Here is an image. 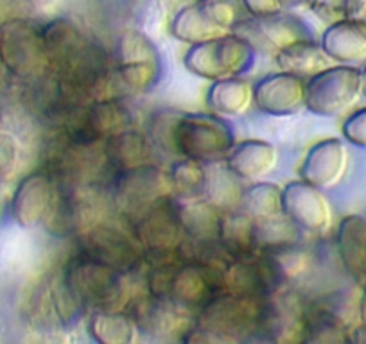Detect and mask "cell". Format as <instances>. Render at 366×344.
<instances>
[{
  "label": "cell",
  "instance_id": "6da1fadb",
  "mask_svg": "<svg viewBox=\"0 0 366 344\" xmlns=\"http://www.w3.org/2000/svg\"><path fill=\"white\" fill-rule=\"evenodd\" d=\"M264 298L219 290L196 312V326L214 333L221 343L259 340Z\"/></svg>",
  "mask_w": 366,
  "mask_h": 344
},
{
  "label": "cell",
  "instance_id": "7a4b0ae2",
  "mask_svg": "<svg viewBox=\"0 0 366 344\" xmlns=\"http://www.w3.org/2000/svg\"><path fill=\"white\" fill-rule=\"evenodd\" d=\"M59 275L86 310L126 308V300H132L126 296L124 273L79 249L66 258Z\"/></svg>",
  "mask_w": 366,
  "mask_h": 344
},
{
  "label": "cell",
  "instance_id": "3957f363",
  "mask_svg": "<svg viewBox=\"0 0 366 344\" xmlns=\"http://www.w3.org/2000/svg\"><path fill=\"white\" fill-rule=\"evenodd\" d=\"M129 226L142 248L147 265L187 260V235L179 223L178 201L172 196L146 210Z\"/></svg>",
  "mask_w": 366,
  "mask_h": 344
},
{
  "label": "cell",
  "instance_id": "277c9868",
  "mask_svg": "<svg viewBox=\"0 0 366 344\" xmlns=\"http://www.w3.org/2000/svg\"><path fill=\"white\" fill-rule=\"evenodd\" d=\"M246 16L241 0H191L172 16L169 33L178 41L196 45L234 33Z\"/></svg>",
  "mask_w": 366,
  "mask_h": 344
},
{
  "label": "cell",
  "instance_id": "5b68a950",
  "mask_svg": "<svg viewBox=\"0 0 366 344\" xmlns=\"http://www.w3.org/2000/svg\"><path fill=\"white\" fill-rule=\"evenodd\" d=\"M0 63L20 79L40 81L51 74L44 44V24L33 19H9L0 26Z\"/></svg>",
  "mask_w": 366,
  "mask_h": 344
},
{
  "label": "cell",
  "instance_id": "8992f818",
  "mask_svg": "<svg viewBox=\"0 0 366 344\" xmlns=\"http://www.w3.org/2000/svg\"><path fill=\"white\" fill-rule=\"evenodd\" d=\"M235 146L227 118L217 113H183L174 128V154L205 165L224 161Z\"/></svg>",
  "mask_w": 366,
  "mask_h": 344
},
{
  "label": "cell",
  "instance_id": "52a82bcc",
  "mask_svg": "<svg viewBox=\"0 0 366 344\" xmlns=\"http://www.w3.org/2000/svg\"><path fill=\"white\" fill-rule=\"evenodd\" d=\"M257 49L239 33L224 34L216 40L191 45L183 65L202 79L217 81L242 76L255 65Z\"/></svg>",
  "mask_w": 366,
  "mask_h": 344
},
{
  "label": "cell",
  "instance_id": "ba28073f",
  "mask_svg": "<svg viewBox=\"0 0 366 344\" xmlns=\"http://www.w3.org/2000/svg\"><path fill=\"white\" fill-rule=\"evenodd\" d=\"M171 196L167 171H162L151 161L112 176V205L129 224L158 201Z\"/></svg>",
  "mask_w": 366,
  "mask_h": 344
},
{
  "label": "cell",
  "instance_id": "9c48e42d",
  "mask_svg": "<svg viewBox=\"0 0 366 344\" xmlns=\"http://www.w3.org/2000/svg\"><path fill=\"white\" fill-rule=\"evenodd\" d=\"M361 97V70L352 65L327 66L305 81V108L318 117H337Z\"/></svg>",
  "mask_w": 366,
  "mask_h": 344
},
{
  "label": "cell",
  "instance_id": "30bf717a",
  "mask_svg": "<svg viewBox=\"0 0 366 344\" xmlns=\"http://www.w3.org/2000/svg\"><path fill=\"white\" fill-rule=\"evenodd\" d=\"M77 249L97 260L107 262L117 271L129 275L144 262V253L132 230L104 219L77 235Z\"/></svg>",
  "mask_w": 366,
  "mask_h": 344
},
{
  "label": "cell",
  "instance_id": "8fae6325",
  "mask_svg": "<svg viewBox=\"0 0 366 344\" xmlns=\"http://www.w3.org/2000/svg\"><path fill=\"white\" fill-rule=\"evenodd\" d=\"M128 305V312L139 325L140 332H146L158 339L176 337L182 340V337L196 323L194 310L183 307L171 298L153 296L147 290L142 296H132Z\"/></svg>",
  "mask_w": 366,
  "mask_h": 344
},
{
  "label": "cell",
  "instance_id": "7c38bea8",
  "mask_svg": "<svg viewBox=\"0 0 366 344\" xmlns=\"http://www.w3.org/2000/svg\"><path fill=\"white\" fill-rule=\"evenodd\" d=\"M309 303L293 285H282L264 298L259 340H302Z\"/></svg>",
  "mask_w": 366,
  "mask_h": 344
},
{
  "label": "cell",
  "instance_id": "4fadbf2b",
  "mask_svg": "<svg viewBox=\"0 0 366 344\" xmlns=\"http://www.w3.org/2000/svg\"><path fill=\"white\" fill-rule=\"evenodd\" d=\"M234 33L244 36L249 44L266 54H277L282 49L304 40H315L311 27L304 19L293 13L280 11L277 15L252 19L246 16Z\"/></svg>",
  "mask_w": 366,
  "mask_h": 344
},
{
  "label": "cell",
  "instance_id": "5bb4252c",
  "mask_svg": "<svg viewBox=\"0 0 366 344\" xmlns=\"http://www.w3.org/2000/svg\"><path fill=\"white\" fill-rule=\"evenodd\" d=\"M58 198V181L47 168L29 172L20 180L11 199V216L24 230L44 226Z\"/></svg>",
  "mask_w": 366,
  "mask_h": 344
},
{
  "label": "cell",
  "instance_id": "9a60e30c",
  "mask_svg": "<svg viewBox=\"0 0 366 344\" xmlns=\"http://www.w3.org/2000/svg\"><path fill=\"white\" fill-rule=\"evenodd\" d=\"M284 216L305 233H325L332 226V206L322 188L297 180L282 188Z\"/></svg>",
  "mask_w": 366,
  "mask_h": 344
},
{
  "label": "cell",
  "instance_id": "2e32d148",
  "mask_svg": "<svg viewBox=\"0 0 366 344\" xmlns=\"http://www.w3.org/2000/svg\"><path fill=\"white\" fill-rule=\"evenodd\" d=\"M253 104L271 117H290L305 106V79L290 72L267 74L253 84Z\"/></svg>",
  "mask_w": 366,
  "mask_h": 344
},
{
  "label": "cell",
  "instance_id": "e0dca14e",
  "mask_svg": "<svg viewBox=\"0 0 366 344\" xmlns=\"http://www.w3.org/2000/svg\"><path fill=\"white\" fill-rule=\"evenodd\" d=\"M350 163L347 146L340 138H325L316 142L305 154L300 165V180L329 191L337 187Z\"/></svg>",
  "mask_w": 366,
  "mask_h": 344
},
{
  "label": "cell",
  "instance_id": "ac0fdd59",
  "mask_svg": "<svg viewBox=\"0 0 366 344\" xmlns=\"http://www.w3.org/2000/svg\"><path fill=\"white\" fill-rule=\"evenodd\" d=\"M282 285L273 265L260 253L248 258H234L224 265L223 290L267 296Z\"/></svg>",
  "mask_w": 366,
  "mask_h": 344
},
{
  "label": "cell",
  "instance_id": "d6986e66",
  "mask_svg": "<svg viewBox=\"0 0 366 344\" xmlns=\"http://www.w3.org/2000/svg\"><path fill=\"white\" fill-rule=\"evenodd\" d=\"M325 54L341 65L366 61V20H341L330 24L320 41Z\"/></svg>",
  "mask_w": 366,
  "mask_h": 344
},
{
  "label": "cell",
  "instance_id": "ffe728a7",
  "mask_svg": "<svg viewBox=\"0 0 366 344\" xmlns=\"http://www.w3.org/2000/svg\"><path fill=\"white\" fill-rule=\"evenodd\" d=\"M337 255L359 287H366V217L352 213L337 226Z\"/></svg>",
  "mask_w": 366,
  "mask_h": 344
},
{
  "label": "cell",
  "instance_id": "44dd1931",
  "mask_svg": "<svg viewBox=\"0 0 366 344\" xmlns=\"http://www.w3.org/2000/svg\"><path fill=\"white\" fill-rule=\"evenodd\" d=\"M224 163L241 180L259 181L277 167L279 149L266 140H244L235 143Z\"/></svg>",
  "mask_w": 366,
  "mask_h": 344
},
{
  "label": "cell",
  "instance_id": "7402d4cb",
  "mask_svg": "<svg viewBox=\"0 0 366 344\" xmlns=\"http://www.w3.org/2000/svg\"><path fill=\"white\" fill-rule=\"evenodd\" d=\"M104 158H107L108 171L112 176L128 168L139 167V165L149 163L153 143L146 133L132 128L117 133L103 143Z\"/></svg>",
  "mask_w": 366,
  "mask_h": 344
},
{
  "label": "cell",
  "instance_id": "603a6c76",
  "mask_svg": "<svg viewBox=\"0 0 366 344\" xmlns=\"http://www.w3.org/2000/svg\"><path fill=\"white\" fill-rule=\"evenodd\" d=\"M257 226L255 219L244 210L235 208L228 212H221L219 221V242L221 249L228 255L230 260L234 258H248L259 253L257 248Z\"/></svg>",
  "mask_w": 366,
  "mask_h": 344
},
{
  "label": "cell",
  "instance_id": "cb8c5ba5",
  "mask_svg": "<svg viewBox=\"0 0 366 344\" xmlns=\"http://www.w3.org/2000/svg\"><path fill=\"white\" fill-rule=\"evenodd\" d=\"M86 332L101 344H129L139 339V325L124 308H96L86 319Z\"/></svg>",
  "mask_w": 366,
  "mask_h": 344
},
{
  "label": "cell",
  "instance_id": "d4e9b609",
  "mask_svg": "<svg viewBox=\"0 0 366 344\" xmlns=\"http://www.w3.org/2000/svg\"><path fill=\"white\" fill-rule=\"evenodd\" d=\"M178 216L189 242L192 244L217 242L221 212L205 198L194 201H178Z\"/></svg>",
  "mask_w": 366,
  "mask_h": 344
},
{
  "label": "cell",
  "instance_id": "484cf974",
  "mask_svg": "<svg viewBox=\"0 0 366 344\" xmlns=\"http://www.w3.org/2000/svg\"><path fill=\"white\" fill-rule=\"evenodd\" d=\"M207 103L210 110L221 117H239L253 104V86L241 76L212 81V86L207 92Z\"/></svg>",
  "mask_w": 366,
  "mask_h": 344
},
{
  "label": "cell",
  "instance_id": "4316f807",
  "mask_svg": "<svg viewBox=\"0 0 366 344\" xmlns=\"http://www.w3.org/2000/svg\"><path fill=\"white\" fill-rule=\"evenodd\" d=\"M277 65L282 72L295 74L300 77H312L320 70L330 66L332 59L325 54L322 45L316 44V40H304L290 45L274 54Z\"/></svg>",
  "mask_w": 366,
  "mask_h": 344
},
{
  "label": "cell",
  "instance_id": "83f0119b",
  "mask_svg": "<svg viewBox=\"0 0 366 344\" xmlns=\"http://www.w3.org/2000/svg\"><path fill=\"white\" fill-rule=\"evenodd\" d=\"M167 178L171 185V194L176 201L183 203L205 198L209 171L202 161L179 156L169 167Z\"/></svg>",
  "mask_w": 366,
  "mask_h": 344
},
{
  "label": "cell",
  "instance_id": "f1b7e54d",
  "mask_svg": "<svg viewBox=\"0 0 366 344\" xmlns=\"http://www.w3.org/2000/svg\"><path fill=\"white\" fill-rule=\"evenodd\" d=\"M350 328L337 312L322 305H309L302 343H347Z\"/></svg>",
  "mask_w": 366,
  "mask_h": 344
},
{
  "label": "cell",
  "instance_id": "f546056e",
  "mask_svg": "<svg viewBox=\"0 0 366 344\" xmlns=\"http://www.w3.org/2000/svg\"><path fill=\"white\" fill-rule=\"evenodd\" d=\"M221 161L214 165V171L209 172L207 178V191L205 199L212 203L219 212H228L241 206L242 188L241 178L235 176L234 172L227 167V163L219 165Z\"/></svg>",
  "mask_w": 366,
  "mask_h": 344
},
{
  "label": "cell",
  "instance_id": "4dcf8cb0",
  "mask_svg": "<svg viewBox=\"0 0 366 344\" xmlns=\"http://www.w3.org/2000/svg\"><path fill=\"white\" fill-rule=\"evenodd\" d=\"M239 208L249 213L255 221L282 216V187L269 181H259L244 188Z\"/></svg>",
  "mask_w": 366,
  "mask_h": 344
},
{
  "label": "cell",
  "instance_id": "1f68e13d",
  "mask_svg": "<svg viewBox=\"0 0 366 344\" xmlns=\"http://www.w3.org/2000/svg\"><path fill=\"white\" fill-rule=\"evenodd\" d=\"M114 65L139 61H162V54L154 41L140 29H126L117 38L114 51Z\"/></svg>",
  "mask_w": 366,
  "mask_h": 344
},
{
  "label": "cell",
  "instance_id": "d6a6232c",
  "mask_svg": "<svg viewBox=\"0 0 366 344\" xmlns=\"http://www.w3.org/2000/svg\"><path fill=\"white\" fill-rule=\"evenodd\" d=\"M309 8L329 26L341 20H366V0H311Z\"/></svg>",
  "mask_w": 366,
  "mask_h": 344
},
{
  "label": "cell",
  "instance_id": "836d02e7",
  "mask_svg": "<svg viewBox=\"0 0 366 344\" xmlns=\"http://www.w3.org/2000/svg\"><path fill=\"white\" fill-rule=\"evenodd\" d=\"M182 111L158 110L153 111L147 122V136L153 147L169 154H174V128ZM176 156V154H174Z\"/></svg>",
  "mask_w": 366,
  "mask_h": 344
},
{
  "label": "cell",
  "instance_id": "e575fe53",
  "mask_svg": "<svg viewBox=\"0 0 366 344\" xmlns=\"http://www.w3.org/2000/svg\"><path fill=\"white\" fill-rule=\"evenodd\" d=\"M19 146L9 135L0 133V181H8L19 168Z\"/></svg>",
  "mask_w": 366,
  "mask_h": 344
},
{
  "label": "cell",
  "instance_id": "d590c367",
  "mask_svg": "<svg viewBox=\"0 0 366 344\" xmlns=\"http://www.w3.org/2000/svg\"><path fill=\"white\" fill-rule=\"evenodd\" d=\"M343 136L352 146L366 149V106L348 115L343 122Z\"/></svg>",
  "mask_w": 366,
  "mask_h": 344
},
{
  "label": "cell",
  "instance_id": "8d00e7d4",
  "mask_svg": "<svg viewBox=\"0 0 366 344\" xmlns=\"http://www.w3.org/2000/svg\"><path fill=\"white\" fill-rule=\"evenodd\" d=\"M241 4L246 15L252 19H262L284 11L282 0H241Z\"/></svg>",
  "mask_w": 366,
  "mask_h": 344
},
{
  "label": "cell",
  "instance_id": "74e56055",
  "mask_svg": "<svg viewBox=\"0 0 366 344\" xmlns=\"http://www.w3.org/2000/svg\"><path fill=\"white\" fill-rule=\"evenodd\" d=\"M29 2L34 6V8L38 9V11L51 13L52 9H54L56 6H58L59 0H29Z\"/></svg>",
  "mask_w": 366,
  "mask_h": 344
},
{
  "label": "cell",
  "instance_id": "f35d334b",
  "mask_svg": "<svg viewBox=\"0 0 366 344\" xmlns=\"http://www.w3.org/2000/svg\"><path fill=\"white\" fill-rule=\"evenodd\" d=\"M284 9H295V8H304V6L311 4V0H282Z\"/></svg>",
  "mask_w": 366,
  "mask_h": 344
},
{
  "label": "cell",
  "instance_id": "ab89813d",
  "mask_svg": "<svg viewBox=\"0 0 366 344\" xmlns=\"http://www.w3.org/2000/svg\"><path fill=\"white\" fill-rule=\"evenodd\" d=\"M359 318H361V325L366 326V287H362V296L359 301Z\"/></svg>",
  "mask_w": 366,
  "mask_h": 344
},
{
  "label": "cell",
  "instance_id": "60d3db41",
  "mask_svg": "<svg viewBox=\"0 0 366 344\" xmlns=\"http://www.w3.org/2000/svg\"><path fill=\"white\" fill-rule=\"evenodd\" d=\"M361 86H362V96L366 97V66L361 70Z\"/></svg>",
  "mask_w": 366,
  "mask_h": 344
}]
</instances>
